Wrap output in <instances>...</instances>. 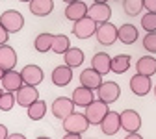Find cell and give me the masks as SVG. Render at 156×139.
Instances as JSON below:
<instances>
[{"instance_id": "cell-1", "label": "cell", "mask_w": 156, "mask_h": 139, "mask_svg": "<svg viewBox=\"0 0 156 139\" xmlns=\"http://www.w3.org/2000/svg\"><path fill=\"white\" fill-rule=\"evenodd\" d=\"M110 109H108V102H104V100H93V102H89L87 106H86V117H87V121H89V124H101L102 123V119L106 117V113H108Z\"/></svg>"}, {"instance_id": "cell-2", "label": "cell", "mask_w": 156, "mask_h": 139, "mask_svg": "<svg viewBox=\"0 0 156 139\" xmlns=\"http://www.w3.org/2000/svg\"><path fill=\"white\" fill-rule=\"evenodd\" d=\"M89 126H91V124H89V121H87L86 113H76V111H73L71 115H67V117L63 119V130H65V132L84 134Z\"/></svg>"}, {"instance_id": "cell-3", "label": "cell", "mask_w": 156, "mask_h": 139, "mask_svg": "<svg viewBox=\"0 0 156 139\" xmlns=\"http://www.w3.org/2000/svg\"><path fill=\"white\" fill-rule=\"evenodd\" d=\"M0 23L4 24V28L9 33H17V32H21L23 26H24V17L17 9H8V11H4L2 15H0Z\"/></svg>"}, {"instance_id": "cell-4", "label": "cell", "mask_w": 156, "mask_h": 139, "mask_svg": "<svg viewBox=\"0 0 156 139\" xmlns=\"http://www.w3.org/2000/svg\"><path fill=\"white\" fill-rule=\"evenodd\" d=\"M97 24L91 17H82L80 21H76L74 23V26H73V35L74 37H78V39H89L91 35H95L97 33Z\"/></svg>"}, {"instance_id": "cell-5", "label": "cell", "mask_w": 156, "mask_h": 139, "mask_svg": "<svg viewBox=\"0 0 156 139\" xmlns=\"http://www.w3.org/2000/svg\"><path fill=\"white\" fill-rule=\"evenodd\" d=\"M95 37H97V41H99L101 45L110 47V45H113V43L117 41V26L112 24L110 21H108V23H102V24L97 26Z\"/></svg>"}, {"instance_id": "cell-6", "label": "cell", "mask_w": 156, "mask_h": 139, "mask_svg": "<svg viewBox=\"0 0 156 139\" xmlns=\"http://www.w3.org/2000/svg\"><path fill=\"white\" fill-rule=\"evenodd\" d=\"M151 89H152L151 76L136 72V74L130 78V91H132L136 96H145V95L151 93Z\"/></svg>"}, {"instance_id": "cell-7", "label": "cell", "mask_w": 156, "mask_h": 139, "mask_svg": "<svg viewBox=\"0 0 156 139\" xmlns=\"http://www.w3.org/2000/svg\"><path fill=\"white\" fill-rule=\"evenodd\" d=\"M87 17H91L97 24H102L108 23L110 17H112V8L106 2H93L87 8Z\"/></svg>"}, {"instance_id": "cell-8", "label": "cell", "mask_w": 156, "mask_h": 139, "mask_svg": "<svg viewBox=\"0 0 156 139\" xmlns=\"http://www.w3.org/2000/svg\"><path fill=\"white\" fill-rule=\"evenodd\" d=\"M74 102H73V98H67V96H60V98H56V100L52 102V115L56 119H60V121H63V119L67 115H71L74 111Z\"/></svg>"}, {"instance_id": "cell-9", "label": "cell", "mask_w": 156, "mask_h": 139, "mask_svg": "<svg viewBox=\"0 0 156 139\" xmlns=\"http://www.w3.org/2000/svg\"><path fill=\"white\" fill-rule=\"evenodd\" d=\"M15 98H17V104H19V106L28 108L30 104H34L37 98H39V91H37L35 85H28V84H24L21 89L15 93Z\"/></svg>"}, {"instance_id": "cell-10", "label": "cell", "mask_w": 156, "mask_h": 139, "mask_svg": "<svg viewBox=\"0 0 156 139\" xmlns=\"http://www.w3.org/2000/svg\"><path fill=\"white\" fill-rule=\"evenodd\" d=\"M104 135H115L121 130V113L117 111H108L106 117L102 119V123L99 124Z\"/></svg>"}, {"instance_id": "cell-11", "label": "cell", "mask_w": 156, "mask_h": 139, "mask_svg": "<svg viewBox=\"0 0 156 139\" xmlns=\"http://www.w3.org/2000/svg\"><path fill=\"white\" fill-rule=\"evenodd\" d=\"M121 128L126 132H138L141 128V117L136 109L121 111Z\"/></svg>"}, {"instance_id": "cell-12", "label": "cell", "mask_w": 156, "mask_h": 139, "mask_svg": "<svg viewBox=\"0 0 156 139\" xmlns=\"http://www.w3.org/2000/svg\"><path fill=\"white\" fill-rule=\"evenodd\" d=\"M0 84H2L4 91L17 93L19 89L24 85V80H23V74L21 72H17L15 69H9V71H6V74H4V78H2V82H0Z\"/></svg>"}, {"instance_id": "cell-13", "label": "cell", "mask_w": 156, "mask_h": 139, "mask_svg": "<svg viewBox=\"0 0 156 139\" xmlns=\"http://www.w3.org/2000/svg\"><path fill=\"white\" fill-rule=\"evenodd\" d=\"M119 96H121V87L115 82H102V85L99 87V98L108 104L115 102Z\"/></svg>"}, {"instance_id": "cell-14", "label": "cell", "mask_w": 156, "mask_h": 139, "mask_svg": "<svg viewBox=\"0 0 156 139\" xmlns=\"http://www.w3.org/2000/svg\"><path fill=\"white\" fill-rule=\"evenodd\" d=\"M73 80V67L69 65H58L52 71V84L58 87H65Z\"/></svg>"}, {"instance_id": "cell-15", "label": "cell", "mask_w": 156, "mask_h": 139, "mask_svg": "<svg viewBox=\"0 0 156 139\" xmlns=\"http://www.w3.org/2000/svg\"><path fill=\"white\" fill-rule=\"evenodd\" d=\"M21 74H23L24 84H28V85H39V84L45 80L43 69L39 67V65H26V67L21 71Z\"/></svg>"}, {"instance_id": "cell-16", "label": "cell", "mask_w": 156, "mask_h": 139, "mask_svg": "<svg viewBox=\"0 0 156 139\" xmlns=\"http://www.w3.org/2000/svg\"><path fill=\"white\" fill-rule=\"evenodd\" d=\"M80 84L89 87V89H99L102 85V74L99 71H95L93 67L91 69H84L80 72Z\"/></svg>"}, {"instance_id": "cell-17", "label": "cell", "mask_w": 156, "mask_h": 139, "mask_svg": "<svg viewBox=\"0 0 156 139\" xmlns=\"http://www.w3.org/2000/svg\"><path fill=\"white\" fill-rule=\"evenodd\" d=\"M87 15V4L82 2V0H74V2H69L67 8H65V17L69 19V21L76 23L80 21L82 17Z\"/></svg>"}, {"instance_id": "cell-18", "label": "cell", "mask_w": 156, "mask_h": 139, "mask_svg": "<svg viewBox=\"0 0 156 139\" xmlns=\"http://www.w3.org/2000/svg\"><path fill=\"white\" fill-rule=\"evenodd\" d=\"M91 67L104 76V74L112 72V57L106 52H97L93 56V59H91Z\"/></svg>"}, {"instance_id": "cell-19", "label": "cell", "mask_w": 156, "mask_h": 139, "mask_svg": "<svg viewBox=\"0 0 156 139\" xmlns=\"http://www.w3.org/2000/svg\"><path fill=\"white\" fill-rule=\"evenodd\" d=\"M17 65V52L9 45H0V67L9 71Z\"/></svg>"}, {"instance_id": "cell-20", "label": "cell", "mask_w": 156, "mask_h": 139, "mask_svg": "<svg viewBox=\"0 0 156 139\" xmlns=\"http://www.w3.org/2000/svg\"><path fill=\"white\" fill-rule=\"evenodd\" d=\"M117 39L123 45H134L138 41V28L134 24H123L117 28Z\"/></svg>"}, {"instance_id": "cell-21", "label": "cell", "mask_w": 156, "mask_h": 139, "mask_svg": "<svg viewBox=\"0 0 156 139\" xmlns=\"http://www.w3.org/2000/svg\"><path fill=\"white\" fill-rule=\"evenodd\" d=\"M95 100V96H93V89H89V87H86V85H82L80 84V87H76L74 91H73V102L76 104V106H82V108H86L89 102H93Z\"/></svg>"}, {"instance_id": "cell-22", "label": "cell", "mask_w": 156, "mask_h": 139, "mask_svg": "<svg viewBox=\"0 0 156 139\" xmlns=\"http://www.w3.org/2000/svg\"><path fill=\"white\" fill-rule=\"evenodd\" d=\"M54 9L52 0H30V11L35 17H47Z\"/></svg>"}, {"instance_id": "cell-23", "label": "cell", "mask_w": 156, "mask_h": 139, "mask_svg": "<svg viewBox=\"0 0 156 139\" xmlns=\"http://www.w3.org/2000/svg\"><path fill=\"white\" fill-rule=\"evenodd\" d=\"M136 72L140 74H147V76H152L156 74V57L152 56H143L136 61Z\"/></svg>"}, {"instance_id": "cell-24", "label": "cell", "mask_w": 156, "mask_h": 139, "mask_svg": "<svg viewBox=\"0 0 156 139\" xmlns=\"http://www.w3.org/2000/svg\"><path fill=\"white\" fill-rule=\"evenodd\" d=\"M63 59H65V65L76 69V67H80L84 63V52L80 48H76V47H69V50L63 54Z\"/></svg>"}, {"instance_id": "cell-25", "label": "cell", "mask_w": 156, "mask_h": 139, "mask_svg": "<svg viewBox=\"0 0 156 139\" xmlns=\"http://www.w3.org/2000/svg\"><path fill=\"white\" fill-rule=\"evenodd\" d=\"M52 41H54V33L43 32V33H39V35L35 37V41H34V47H35V50H37V52L45 54V52L52 50Z\"/></svg>"}, {"instance_id": "cell-26", "label": "cell", "mask_w": 156, "mask_h": 139, "mask_svg": "<svg viewBox=\"0 0 156 139\" xmlns=\"http://www.w3.org/2000/svg\"><path fill=\"white\" fill-rule=\"evenodd\" d=\"M130 69V56L128 54H119L112 57V72L115 74H123Z\"/></svg>"}, {"instance_id": "cell-27", "label": "cell", "mask_w": 156, "mask_h": 139, "mask_svg": "<svg viewBox=\"0 0 156 139\" xmlns=\"http://www.w3.org/2000/svg\"><path fill=\"white\" fill-rule=\"evenodd\" d=\"M26 109H28V117L32 121H41L45 117V113H47V104H45V100H39L37 98V100L34 104H30Z\"/></svg>"}, {"instance_id": "cell-28", "label": "cell", "mask_w": 156, "mask_h": 139, "mask_svg": "<svg viewBox=\"0 0 156 139\" xmlns=\"http://www.w3.org/2000/svg\"><path fill=\"white\" fill-rule=\"evenodd\" d=\"M71 43H69V37L63 33H56L54 35V41H52V52L56 54H65L69 50Z\"/></svg>"}, {"instance_id": "cell-29", "label": "cell", "mask_w": 156, "mask_h": 139, "mask_svg": "<svg viewBox=\"0 0 156 139\" xmlns=\"http://www.w3.org/2000/svg\"><path fill=\"white\" fill-rule=\"evenodd\" d=\"M143 0H123V9L126 15L130 17H136V15H140L143 11Z\"/></svg>"}, {"instance_id": "cell-30", "label": "cell", "mask_w": 156, "mask_h": 139, "mask_svg": "<svg viewBox=\"0 0 156 139\" xmlns=\"http://www.w3.org/2000/svg\"><path fill=\"white\" fill-rule=\"evenodd\" d=\"M15 104H17V98H15V95L11 91H4L0 95V109L2 111H9Z\"/></svg>"}, {"instance_id": "cell-31", "label": "cell", "mask_w": 156, "mask_h": 139, "mask_svg": "<svg viewBox=\"0 0 156 139\" xmlns=\"http://www.w3.org/2000/svg\"><path fill=\"white\" fill-rule=\"evenodd\" d=\"M141 28L145 32H156V11H147L141 17Z\"/></svg>"}, {"instance_id": "cell-32", "label": "cell", "mask_w": 156, "mask_h": 139, "mask_svg": "<svg viewBox=\"0 0 156 139\" xmlns=\"http://www.w3.org/2000/svg\"><path fill=\"white\" fill-rule=\"evenodd\" d=\"M143 48L151 54H156V32H147L143 37Z\"/></svg>"}, {"instance_id": "cell-33", "label": "cell", "mask_w": 156, "mask_h": 139, "mask_svg": "<svg viewBox=\"0 0 156 139\" xmlns=\"http://www.w3.org/2000/svg\"><path fill=\"white\" fill-rule=\"evenodd\" d=\"M9 39V32L4 28V24L0 23V45H6V41Z\"/></svg>"}, {"instance_id": "cell-34", "label": "cell", "mask_w": 156, "mask_h": 139, "mask_svg": "<svg viewBox=\"0 0 156 139\" xmlns=\"http://www.w3.org/2000/svg\"><path fill=\"white\" fill-rule=\"evenodd\" d=\"M143 6L147 11H156V0H143Z\"/></svg>"}, {"instance_id": "cell-35", "label": "cell", "mask_w": 156, "mask_h": 139, "mask_svg": "<svg viewBox=\"0 0 156 139\" xmlns=\"http://www.w3.org/2000/svg\"><path fill=\"white\" fill-rule=\"evenodd\" d=\"M82 134H78V132H65V139H80Z\"/></svg>"}, {"instance_id": "cell-36", "label": "cell", "mask_w": 156, "mask_h": 139, "mask_svg": "<svg viewBox=\"0 0 156 139\" xmlns=\"http://www.w3.org/2000/svg\"><path fill=\"white\" fill-rule=\"evenodd\" d=\"M6 137H9V134H8V128H6L4 124H0V139H6Z\"/></svg>"}, {"instance_id": "cell-37", "label": "cell", "mask_w": 156, "mask_h": 139, "mask_svg": "<svg viewBox=\"0 0 156 139\" xmlns=\"http://www.w3.org/2000/svg\"><path fill=\"white\" fill-rule=\"evenodd\" d=\"M126 139H141V135L138 132H126Z\"/></svg>"}, {"instance_id": "cell-38", "label": "cell", "mask_w": 156, "mask_h": 139, "mask_svg": "<svg viewBox=\"0 0 156 139\" xmlns=\"http://www.w3.org/2000/svg\"><path fill=\"white\" fill-rule=\"evenodd\" d=\"M9 139H24V135H23V134H11Z\"/></svg>"}, {"instance_id": "cell-39", "label": "cell", "mask_w": 156, "mask_h": 139, "mask_svg": "<svg viewBox=\"0 0 156 139\" xmlns=\"http://www.w3.org/2000/svg\"><path fill=\"white\" fill-rule=\"evenodd\" d=\"M4 74H6V69H2V67H0V82H2V78H4Z\"/></svg>"}, {"instance_id": "cell-40", "label": "cell", "mask_w": 156, "mask_h": 139, "mask_svg": "<svg viewBox=\"0 0 156 139\" xmlns=\"http://www.w3.org/2000/svg\"><path fill=\"white\" fill-rule=\"evenodd\" d=\"M93 2H108V0H93Z\"/></svg>"}, {"instance_id": "cell-41", "label": "cell", "mask_w": 156, "mask_h": 139, "mask_svg": "<svg viewBox=\"0 0 156 139\" xmlns=\"http://www.w3.org/2000/svg\"><path fill=\"white\" fill-rule=\"evenodd\" d=\"M63 2H67V4H69V2H74V0H63Z\"/></svg>"}, {"instance_id": "cell-42", "label": "cell", "mask_w": 156, "mask_h": 139, "mask_svg": "<svg viewBox=\"0 0 156 139\" xmlns=\"http://www.w3.org/2000/svg\"><path fill=\"white\" fill-rule=\"evenodd\" d=\"M19 2H30V0H19Z\"/></svg>"}, {"instance_id": "cell-43", "label": "cell", "mask_w": 156, "mask_h": 139, "mask_svg": "<svg viewBox=\"0 0 156 139\" xmlns=\"http://www.w3.org/2000/svg\"><path fill=\"white\" fill-rule=\"evenodd\" d=\"M154 96H156V85H154Z\"/></svg>"}, {"instance_id": "cell-44", "label": "cell", "mask_w": 156, "mask_h": 139, "mask_svg": "<svg viewBox=\"0 0 156 139\" xmlns=\"http://www.w3.org/2000/svg\"><path fill=\"white\" fill-rule=\"evenodd\" d=\"M2 93H4V91H2V89H0V95H2Z\"/></svg>"}, {"instance_id": "cell-45", "label": "cell", "mask_w": 156, "mask_h": 139, "mask_svg": "<svg viewBox=\"0 0 156 139\" xmlns=\"http://www.w3.org/2000/svg\"><path fill=\"white\" fill-rule=\"evenodd\" d=\"M115 2H117V0H115Z\"/></svg>"}]
</instances>
